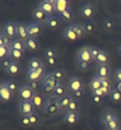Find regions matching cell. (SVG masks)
Here are the masks:
<instances>
[{"instance_id": "1f68e13d", "label": "cell", "mask_w": 121, "mask_h": 130, "mask_svg": "<svg viewBox=\"0 0 121 130\" xmlns=\"http://www.w3.org/2000/svg\"><path fill=\"white\" fill-rule=\"evenodd\" d=\"M52 74L55 75V78L57 79L59 83H63L64 82V79H65V70H63L61 68H56L52 72Z\"/></svg>"}, {"instance_id": "9a60e30c", "label": "cell", "mask_w": 121, "mask_h": 130, "mask_svg": "<svg viewBox=\"0 0 121 130\" xmlns=\"http://www.w3.org/2000/svg\"><path fill=\"white\" fill-rule=\"evenodd\" d=\"M54 5H55L56 14L60 15L63 12H65L66 9L70 8V2L69 0H54Z\"/></svg>"}, {"instance_id": "c3c4849f", "label": "cell", "mask_w": 121, "mask_h": 130, "mask_svg": "<svg viewBox=\"0 0 121 130\" xmlns=\"http://www.w3.org/2000/svg\"><path fill=\"white\" fill-rule=\"evenodd\" d=\"M99 52H101V47H92V57H93L94 61H96V59L98 57Z\"/></svg>"}, {"instance_id": "4316f807", "label": "cell", "mask_w": 121, "mask_h": 130, "mask_svg": "<svg viewBox=\"0 0 121 130\" xmlns=\"http://www.w3.org/2000/svg\"><path fill=\"white\" fill-rule=\"evenodd\" d=\"M18 37L23 41H26L29 35H28V31H27V24L24 23H18Z\"/></svg>"}, {"instance_id": "bcb514c9", "label": "cell", "mask_w": 121, "mask_h": 130, "mask_svg": "<svg viewBox=\"0 0 121 130\" xmlns=\"http://www.w3.org/2000/svg\"><path fill=\"white\" fill-rule=\"evenodd\" d=\"M12 62H13V60L10 59V57H7V59H4V60H2V67H3V69L5 70V69H8L10 65H12Z\"/></svg>"}, {"instance_id": "8992f818", "label": "cell", "mask_w": 121, "mask_h": 130, "mask_svg": "<svg viewBox=\"0 0 121 130\" xmlns=\"http://www.w3.org/2000/svg\"><path fill=\"white\" fill-rule=\"evenodd\" d=\"M80 14H82V17H84L85 19H88V21H91V19H93L94 17H96V14H97V8L93 5V4H91V3H87V4H83L82 7H80Z\"/></svg>"}, {"instance_id": "f546056e", "label": "cell", "mask_w": 121, "mask_h": 130, "mask_svg": "<svg viewBox=\"0 0 121 130\" xmlns=\"http://www.w3.org/2000/svg\"><path fill=\"white\" fill-rule=\"evenodd\" d=\"M101 87H102V79H101L99 77L94 75V77L91 79V82H89V88H91V91L101 89Z\"/></svg>"}, {"instance_id": "9f6ffc18", "label": "cell", "mask_w": 121, "mask_h": 130, "mask_svg": "<svg viewBox=\"0 0 121 130\" xmlns=\"http://www.w3.org/2000/svg\"><path fill=\"white\" fill-rule=\"evenodd\" d=\"M117 54L121 56V45H118V46H117Z\"/></svg>"}, {"instance_id": "cb8c5ba5", "label": "cell", "mask_w": 121, "mask_h": 130, "mask_svg": "<svg viewBox=\"0 0 121 130\" xmlns=\"http://www.w3.org/2000/svg\"><path fill=\"white\" fill-rule=\"evenodd\" d=\"M42 67H45V62L40 57L33 56L28 60V68L29 69H38V68H42Z\"/></svg>"}, {"instance_id": "2e32d148", "label": "cell", "mask_w": 121, "mask_h": 130, "mask_svg": "<svg viewBox=\"0 0 121 130\" xmlns=\"http://www.w3.org/2000/svg\"><path fill=\"white\" fill-rule=\"evenodd\" d=\"M110 64H105V65H97L96 69V75L99 77L101 79H108L110 78Z\"/></svg>"}, {"instance_id": "7bdbcfd3", "label": "cell", "mask_w": 121, "mask_h": 130, "mask_svg": "<svg viewBox=\"0 0 121 130\" xmlns=\"http://www.w3.org/2000/svg\"><path fill=\"white\" fill-rule=\"evenodd\" d=\"M28 117H29V121H31V126H33V125L38 124V121H40V116H38V113H37V112L31 113Z\"/></svg>"}, {"instance_id": "db71d44e", "label": "cell", "mask_w": 121, "mask_h": 130, "mask_svg": "<svg viewBox=\"0 0 121 130\" xmlns=\"http://www.w3.org/2000/svg\"><path fill=\"white\" fill-rule=\"evenodd\" d=\"M83 94H84V89H83V91H78V92L73 93V97H74V98H77V100H79Z\"/></svg>"}, {"instance_id": "8d00e7d4", "label": "cell", "mask_w": 121, "mask_h": 130, "mask_svg": "<svg viewBox=\"0 0 121 130\" xmlns=\"http://www.w3.org/2000/svg\"><path fill=\"white\" fill-rule=\"evenodd\" d=\"M103 27H105V29L107 32H111L115 28V22L112 19H110V18H105L103 19Z\"/></svg>"}, {"instance_id": "f1b7e54d", "label": "cell", "mask_w": 121, "mask_h": 130, "mask_svg": "<svg viewBox=\"0 0 121 130\" xmlns=\"http://www.w3.org/2000/svg\"><path fill=\"white\" fill-rule=\"evenodd\" d=\"M63 36H64V38H66V40H69V41H75V40H78L77 33H75L69 26L65 27V29L63 31Z\"/></svg>"}, {"instance_id": "d590c367", "label": "cell", "mask_w": 121, "mask_h": 130, "mask_svg": "<svg viewBox=\"0 0 121 130\" xmlns=\"http://www.w3.org/2000/svg\"><path fill=\"white\" fill-rule=\"evenodd\" d=\"M9 55H10V47L4 46V45H0V59L4 60V59L9 57Z\"/></svg>"}, {"instance_id": "52a82bcc", "label": "cell", "mask_w": 121, "mask_h": 130, "mask_svg": "<svg viewBox=\"0 0 121 130\" xmlns=\"http://www.w3.org/2000/svg\"><path fill=\"white\" fill-rule=\"evenodd\" d=\"M66 94H69V88H68V86H65L64 83H61V84H59L55 88L54 92H51L48 94V97L52 98V100H60V98L65 97Z\"/></svg>"}, {"instance_id": "11a10c76", "label": "cell", "mask_w": 121, "mask_h": 130, "mask_svg": "<svg viewBox=\"0 0 121 130\" xmlns=\"http://www.w3.org/2000/svg\"><path fill=\"white\" fill-rule=\"evenodd\" d=\"M115 89H117L118 92H121V83H116V87H115Z\"/></svg>"}, {"instance_id": "8fae6325", "label": "cell", "mask_w": 121, "mask_h": 130, "mask_svg": "<svg viewBox=\"0 0 121 130\" xmlns=\"http://www.w3.org/2000/svg\"><path fill=\"white\" fill-rule=\"evenodd\" d=\"M32 15H33L34 22H38V23H41V24H46L47 21H48V18H50V15H48L47 13H45L40 7H36V8L33 9Z\"/></svg>"}, {"instance_id": "5bb4252c", "label": "cell", "mask_w": 121, "mask_h": 130, "mask_svg": "<svg viewBox=\"0 0 121 130\" xmlns=\"http://www.w3.org/2000/svg\"><path fill=\"white\" fill-rule=\"evenodd\" d=\"M38 7H40L45 13H47L48 15H54V14H56L55 5H54V0H42V2L38 4Z\"/></svg>"}, {"instance_id": "7402d4cb", "label": "cell", "mask_w": 121, "mask_h": 130, "mask_svg": "<svg viewBox=\"0 0 121 130\" xmlns=\"http://www.w3.org/2000/svg\"><path fill=\"white\" fill-rule=\"evenodd\" d=\"M60 23H61V18H60V15H59V14H54V15H50V18H48L46 26H47L50 29H56V28L60 26Z\"/></svg>"}, {"instance_id": "60d3db41", "label": "cell", "mask_w": 121, "mask_h": 130, "mask_svg": "<svg viewBox=\"0 0 121 130\" xmlns=\"http://www.w3.org/2000/svg\"><path fill=\"white\" fill-rule=\"evenodd\" d=\"M7 83V86H8V88L12 91V92H18V89H19V87H18V84L15 83V80H13V79H9V80H7L5 82Z\"/></svg>"}, {"instance_id": "ab89813d", "label": "cell", "mask_w": 121, "mask_h": 130, "mask_svg": "<svg viewBox=\"0 0 121 130\" xmlns=\"http://www.w3.org/2000/svg\"><path fill=\"white\" fill-rule=\"evenodd\" d=\"M78 110H79V100H77V98L73 97V100H72V102L69 105L68 111H78Z\"/></svg>"}, {"instance_id": "9c48e42d", "label": "cell", "mask_w": 121, "mask_h": 130, "mask_svg": "<svg viewBox=\"0 0 121 130\" xmlns=\"http://www.w3.org/2000/svg\"><path fill=\"white\" fill-rule=\"evenodd\" d=\"M18 97H19V101H32L33 98V94H34V91H32L27 84H23L19 87L18 89Z\"/></svg>"}, {"instance_id": "484cf974", "label": "cell", "mask_w": 121, "mask_h": 130, "mask_svg": "<svg viewBox=\"0 0 121 130\" xmlns=\"http://www.w3.org/2000/svg\"><path fill=\"white\" fill-rule=\"evenodd\" d=\"M72 100H73V93H69V94H66L65 97H63V98H60V100H59L60 107H61V110H63V111H68V108H69V105H70Z\"/></svg>"}, {"instance_id": "3957f363", "label": "cell", "mask_w": 121, "mask_h": 130, "mask_svg": "<svg viewBox=\"0 0 121 130\" xmlns=\"http://www.w3.org/2000/svg\"><path fill=\"white\" fill-rule=\"evenodd\" d=\"M18 112L21 113V116H29L31 113L36 112V107L32 101H19Z\"/></svg>"}, {"instance_id": "f6af8a7d", "label": "cell", "mask_w": 121, "mask_h": 130, "mask_svg": "<svg viewBox=\"0 0 121 130\" xmlns=\"http://www.w3.org/2000/svg\"><path fill=\"white\" fill-rule=\"evenodd\" d=\"M38 83L40 82H37V80H27V86L32 89V91H34V92H37V88H38Z\"/></svg>"}, {"instance_id": "6da1fadb", "label": "cell", "mask_w": 121, "mask_h": 130, "mask_svg": "<svg viewBox=\"0 0 121 130\" xmlns=\"http://www.w3.org/2000/svg\"><path fill=\"white\" fill-rule=\"evenodd\" d=\"M61 107H60V103H59V100H52L50 97H47L46 100V103H45V107L42 110V112H45L46 115L54 117V116H57L60 112H61Z\"/></svg>"}, {"instance_id": "e575fe53", "label": "cell", "mask_w": 121, "mask_h": 130, "mask_svg": "<svg viewBox=\"0 0 121 130\" xmlns=\"http://www.w3.org/2000/svg\"><path fill=\"white\" fill-rule=\"evenodd\" d=\"M0 45H4V46H8V47H10V45H12V38L7 33H4L3 31L0 33Z\"/></svg>"}, {"instance_id": "e0dca14e", "label": "cell", "mask_w": 121, "mask_h": 130, "mask_svg": "<svg viewBox=\"0 0 121 130\" xmlns=\"http://www.w3.org/2000/svg\"><path fill=\"white\" fill-rule=\"evenodd\" d=\"M79 111H65L64 112V121L73 125V124H77L79 121Z\"/></svg>"}, {"instance_id": "4dcf8cb0", "label": "cell", "mask_w": 121, "mask_h": 130, "mask_svg": "<svg viewBox=\"0 0 121 130\" xmlns=\"http://www.w3.org/2000/svg\"><path fill=\"white\" fill-rule=\"evenodd\" d=\"M23 56H24V52H22V51H19V50L10 48V55H9V57H10L13 61H17V62H19V61L23 59Z\"/></svg>"}, {"instance_id": "816d5d0a", "label": "cell", "mask_w": 121, "mask_h": 130, "mask_svg": "<svg viewBox=\"0 0 121 130\" xmlns=\"http://www.w3.org/2000/svg\"><path fill=\"white\" fill-rule=\"evenodd\" d=\"M92 100H93V102H94L96 105H101L102 101H103V98L99 97V96H92Z\"/></svg>"}, {"instance_id": "d4e9b609", "label": "cell", "mask_w": 121, "mask_h": 130, "mask_svg": "<svg viewBox=\"0 0 121 130\" xmlns=\"http://www.w3.org/2000/svg\"><path fill=\"white\" fill-rule=\"evenodd\" d=\"M69 27L77 33V36H78V38H82L87 32H85V28H84V26L82 24V23H73V24H69Z\"/></svg>"}, {"instance_id": "d6a6232c", "label": "cell", "mask_w": 121, "mask_h": 130, "mask_svg": "<svg viewBox=\"0 0 121 130\" xmlns=\"http://www.w3.org/2000/svg\"><path fill=\"white\" fill-rule=\"evenodd\" d=\"M60 18H61V21H65V22H70L73 18H74V13L72 10V8L66 9L65 12H63L61 14H60Z\"/></svg>"}, {"instance_id": "681fc988", "label": "cell", "mask_w": 121, "mask_h": 130, "mask_svg": "<svg viewBox=\"0 0 121 130\" xmlns=\"http://www.w3.org/2000/svg\"><path fill=\"white\" fill-rule=\"evenodd\" d=\"M91 93H92V96H99V97H106V94H105V92L102 91V88L101 89H96V91H91Z\"/></svg>"}, {"instance_id": "7a4b0ae2", "label": "cell", "mask_w": 121, "mask_h": 130, "mask_svg": "<svg viewBox=\"0 0 121 130\" xmlns=\"http://www.w3.org/2000/svg\"><path fill=\"white\" fill-rule=\"evenodd\" d=\"M41 84H42L43 91L47 92V93L50 94L51 92L55 91V88H56L59 84H61V83H59V82H57V79L55 78V75H54L52 72H51V73H47V74L45 75V78L42 79Z\"/></svg>"}, {"instance_id": "ba28073f", "label": "cell", "mask_w": 121, "mask_h": 130, "mask_svg": "<svg viewBox=\"0 0 121 130\" xmlns=\"http://www.w3.org/2000/svg\"><path fill=\"white\" fill-rule=\"evenodd\" d=\"M68 88H69V91L72 93H75L78 91H83L84 89V83H83V80L79 77H72V78H69Z\"/></svg>"}, {"instance_id": "b9f144b4", "label": "cell", "mask_w": 121, "mask_h": 130, "mask_svg": "<svg viewBox=\"0 0 121 130\" xmlns=\"http://www.w3.org/2000/svg\"><path fill=\"white\" fill-rule=\"evenodd\" d=\"M83 26H84V28H85V32H87V33H92V32L96 29V27H94L93 22H91V21H88V22L83 23Z\"/></svg>"}, {"instance_id": "ac0fdd59", "label": "cell", "mask_w": 121, "mask_h": 130, "mask_svg": "<svg viewBox=\"0 0 121 130\" xmlns=\"http://www.w3.org/2000/svg\"><path fill=\"white\" fill-rule=\"evenodd\" d=\"M46 100H47V97H43L40 92H34L33 98H32V102H33V105H34V107H36V108L43 110L45 103H46Z\"/></svg>"}, {"instance_id": "f907efd6", "label": "cell", "mask_w": 121, "mask_h": 130, "mask_svg": "<svg viewBox=\"0 0 121 130\" xmlns=\"http://www.w3.org/2000/svg\"><path fill=\"white\" fill-rule=\"evenodd\" d=\"M113 77H115V79H116L117 83H121V68H117V69H116Z\"/></svg>"}, {"instance_id": "f5cc1de1", "label": "cell", "mask_w": 121, "mask_h": 130, "mask_svg": "<svg viewBox=\"0 0 121 130\" xmlns=\"http://www.w3.org/2000/svg\"><path fill=\"white\" fill-rule=\"evenodd\" d=\"M46 61L48 64V67H51V68L56 67V59H46Z\"/></svg>"}, {"instance_id": "7dc6e473", "label": "cell", "mask_w": 121, "mask_h": 130, "mask_svg": "<svg viewBox=\"0 0 121 130\" xmlns=\"http://www.w3.org/2000/svg\"><path fill=\"white\" fill-rule=\"evenodd\" d=\"M19 122H21V125H23V126H31V121H29V117H28V116H21Z\"/></svg>"}, {"instance_id": "74e56055", "label": "cell", "mask_w": 121, "mask_h": 130, "mask_svg": "<svg viewBox=\"0 0 121 130\" xmlns=\"http://www.w3.org/2000/svg\"><path fill=\"white\" fill-rule=\"evenodd\" d=\"M106 130H120V121L116 120V121H111V122H107L103 125Z\"/></svg>"}, {"instance_id": "5b68a950", "label": "cell", "mask_w": 121, "mask_h": 130, "mask_svg": "<svg viewBox=\"0 0 121 130\" xmlns=\"http://www.w3.org/2000/svg\"><path fill=\"white\" fill-rule=\"evenodd\" d=\"M46 68H38V69H27V80H37V82H42V79L45 78L46 73H45Z\"/></svg>"}, {"instance_id": "30bf717a", "label": "cell", "mask_w": 121, "mask_h": 130, "mask_svg": "<svg viewBox=\"0 0 121 130\" xmlns=\"http://www.w3.org/2000/svg\"><path fill=\"white\" fill-rule=\"evenodd\" d=\"M2 31H3L4 33H7V35L13 40V38L18 37V23H13V22H9V21H8V22L4 23Z\"/></svg>"}, {"instance_id": "d6986e66", "label": "cell", "mask_w": 121, "mask_h": 130, "mask_svg": "<svg viewBox=\"0 0 121 130\" xmlns=\"http://www.w3.org/2000/svg\"><path fill=\"white\" fill-rule=\"evenodd\" d=\"M116 120H118L117 116H116V113L112 110H110V108L105 110L102 112V115H101V121H102L103 125L107 124V122H111V121H116Z\"/></svg>"}, {"instance_id": "83f0119b", "label": "cell", "mask_w": 121, "mask_h": 130, "mask_svg": "<svg viewBox=\"0 0 121 130\" xmlns=\"http://www.w3.org/2000/svg\"><path fill=\"white\" fill-rule=\"evenodd\" d=\"M4 72H5L7 74H9V75H17V74L21 72V65H19V62L13 61L10 67H9L8 69H5Z\"/></svg>"}, {"instance_id": "4fadbf2b", "label": "cell", "mask_w": 121, "mask_h": 130, "mask_svg": "<svg viewBox=\"0 0 121 130\" xmlns=\"http://www.w3.org/2000/svg\"><path fill=\"white\" fill-rule=\"evenodd\" d=\"M13 97V92L8 88L5 82L0 83V98H2L3 102H9Z\"/></svg>"}, {"instance_id": "44dd1931", "label": "cell", "mask_w": 121, "mask_h": 130, "mask_svg": "<svg viewBox=\"0 0 121 130\" xmlns=\"http://www.w3.org/2000/svg\"><path fill=\"white\" fill-rule=\"evenodd\" d=\"M24 45H26V48L29 51H36L40 48V42L36 37H28L24 41Z\"/></svg>"}, {"instance_id": "ee69618b", "label": "cell", "mask_w": 121, "mask_h": 130, "mask_svg": "<svg viewBox=\"0 0 121 130\" xmlns=\"http://www.w3.org/2000/svg\"><path fill=\"white\" fill-rule=\"evenodd\" d=\"M77 65H78V68L83 72L89 69V62H87V61H77Z\"/></svg>"}, {"instance_id": "603a6c76", "label": "cell", "mask_w": 121, "mask_h": 130, "mask_svg": "<svg viewBox=\"0 0 121 130\" xmlns=\"http://www.w3.org/2000/svg\"><path fill=\"white\" fill-rule=\"evenodd\" d=\"M10 48H14V50H19L22 52H24L27 48H26V45H24V41L21 40L19 37H15L12 40V45H10Z\"/></svg>"}, {"instance_id": "f35d334b", "label": "cell", "mask_w": 121, "mask_h": 130, "mask_svg": "<svg viewBox=\"0 0 121 130\" xmlns=\"http://www.w3.org/2000/svg\"><path fill=\"white\" fill-rule=\"evenodd\" d=\"M110 98L112 102H121V92H118L117 89L113 88V91L110 94Z\"/></svg>"}, {"instance_id": "836d02e7", "label": "cell", "mask_w": 121, "mask_h": 130, "mask_svg": "<svg viewBox=\"0 0 121 130\" xmlns=\"http://www.w3.org/2000/svg\"><path fill=\"white\" fill-rule=\"evenodd\" d=\"M45 57L46 59H56L57 57V50L55 47H52V46L47 47L45 50Z\"/></svg>"}, {"instance_id": "277c9868", "label": "cell", "mask_w": 121, "mask_h": 130, "mask_svg": "<svg viewBox=\"0 0 121 130\" xmlns=\"http://www.w3.org/2000/svg\"><path fill=\"white\" fill-rule=\"evenodd\" d=\"M77 61H87V62H92L94 61L92 57V46H83L78 50L77 52Z\"/></svg>"}, {"instance_id": "ffe728a7", "label": "cell", "mask_w": 121, "mask_h": 130, "mask_svg": "<svg viewBox=\"0 0 121 130\" xmlns=\"http://www.w3.org/2000/svg\"><path fill=\"white\" fill-rule=\"evenodd\" d=\"M110 60H111V57H110V54H108V51H106V50L101 48V52H99L98 57L96 59V64H97V65H105V64H110Z\"/></svg>"}, {"instance_id": "7c38bea8", "label": "cell", "mask_w": 121, "mask_h": 130, "mask_svg": "<svg viewBox=\"0 0 121 130\" xmlns=\"http://www.w3.org/2000/svg\"><path fill=\"white\" fill-rule=\"evenodd\" d=\"M27 31H28L29 37H36V38H37V36H40V35L42 33L43 27H42L41 23L33 21V22H29V23L27 24Z\"/></svg>"}]
</instances>
